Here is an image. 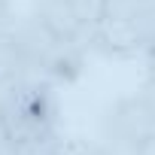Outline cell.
<instances>
[{
    "instance_id": "6da1fadb",
    "label": "cell",
    "mask_w": 155,
    "mask_h": 155,
    "mask_svg": "<svg viewBox=\"0 0 155 155\" xmlns=\"http://www.w3.org/2000/svg\"><path fill=\"white\" fill-rule=\"evenodd\" d=\"M0 119H3L6 137L21 143L25 149L55 140L61 122L55 82L43 76H28V79L3 88L0 91Z\"/></svg>"
},
{
    "instance_id": "7a4b0ae2",
    "label": "cell",
    "mask_w": 155,
    "mask_h": 155,
    "mask_svg": "<svg viewBox=\"0 0 155 155\" xmlns=\"http://www.w3.org/2000/svg\"><path fill=\"white\" fill-rule=\"evenodd\" d=\"M12 34L21 43L34 76H43V79H49V82H64V85L76 82L82 76L88 46L55 34L37 12L15 18Z\"/></svg>"
},
{
    "instance_id": "3957f363",
    "label": "cell",
    "mask_w": 155,
    "mask_h": 155,
    "mask_svg": "<svg viewBox=\"0 0 155 155\" xmlns=\"http://www.w3.org/2000/svg\"><path fill=\"white\" fill-rule=\"evenodd\" d=\"M152 137H155V116L140 91L113 101L101 116V143L119 155H134Z\"/></svg>"
},
{
    "instance_id": "277c9868",
    "label": "cell",
    "mask_w": 155,
    "mask_h": 155,
    "mask_svg": "<svg viewBox=\"0 0 155 155\" xmlns=\"http://www.w3.org/2000/svg\"><path fill=\"white\" fill-rule=\"evenodd\" d=\"M34 12L61 37L67 40H76L91 49V34H94V25L85 21V15L76 9L73 0H37L34 3Z\"/></svg>"
},
{
    "instance_id": "5b68a950",
    "label": "cell",
    "mask_w": 155,
    "mask_h": 155,
    "mask_svg": "<svg viewBox=\"0 0 155 155\" xmlns=\"http://www.w3.org/2000/svg\"><path fill=\"white\" fill-rule=\"evenodd\" d=\"M31 73V64H28V55L21 49V43L15 40L12 28L9 31H0V91L28 79Z\"/></svg>"
},
{
    "instance_id": "8992f818",
    "label": "cell",
    "mask_w": 155,
    "mask_h": 155,
    "mask_svg": "<svg viewBox=\"0 0 155 155\" xmlns=\"http://www.w3.org/2000/svg\"><path fill=\"white\" fill-rule=\"evenodd\" d=\"M131 34L140 55H155V0H143L131 18Z\"/></svg>"
},
{
    "instance_id": "52a82bcc",
    "label": "cell",
    "mask_w": 155,
    "mask_h": 155,
    "mask_svg": "<svg viewBox=\"0 0 155 155\" xmlns=\"http://www.w3.org/2000/svg\"><path fill=\"white\" fill-rule=\"evenodd\" d=\"M28 155H73V146H64V140H49V143H43V146H34V149H28Z\"/></svg>"
},
{
    "instance_id": "ba28073f",
    "label": "cell",
    "mask_w": 155,
    "mask_h": 155,
    "mask_svg": "<svg viewBox=\"0 0 155 155\" xmlns=\"http://www.w3.org/2000/svg\"><path fill=\"white\" fill-rule=\"evenodd\" d=\"M140 94H143V101L149 104V110L155 116V61H149V73H146V82H143Z\"/></svg>"
},
{
    "instance_id": "9c48e42d",
    "label": "cell",
    "mask_w": 155,
    "mask_h": 155,
    "mask_svg": "<svg viewBox=\"0 0 155 155\" xmlns=\"http://www.w3.org/2000/svg\"><path fill=\"white\" fill-rule=\"evenodd\" d=\"M73 155H119V152H113L110 146H104V143H79V146H73Z\"/></svg>"
},
{
    "instance_id": "30bf717a",
    "label": "cell",
    "mask_w": 155,
    "mask_h": 155,
    "mask_svg": "<svg viewBox=\"0 0 155 155\" xmlns=\"http://www.w3.org/2000/svg\"><path fill=\"white\" fill-rule=\"evenodd\" d=\"M0 155H28V149L21 143H15L12 137H3L0 140Z\"/></svg>"
},
{
    "instance_id": "8fae6325",
    "label": "cell",
    "mask_w": 155,
    "mask_h": 155,
    "mask_svg": "<svg viewBox=\"0 0 155 155\" xmlns=\"http://www.w3.org/2000/svg\"><path fill=\"white\" fill-rule=\"evenodd\" d=\"M15 25V18H12V3L9 0H0V31H9Z\"/></svg>"
},
{
    "instance_id": "7c38bea8",
    "label": "cell",
    "mask_w": 155,
    "mask_h": 155,
    "mask_svg": "<svg viewBox=\"0 0 155 155\" xmlns=\"http://www.w3.org/2000/svg\"><path fill=\"white\" fill-rule=\"evenodd\" d=\"M134 155H155V137H152V140H149L146 146H140V149H137Z\"/></svg>"
},
{
    "instance_id": "4fadbf2b",
    "label": "cell",
    "mask_w": 155,
    "mask_h": 155,
    "mask_svg": "<svg viewBox=\"0 0 155 155\" xmlns=\"http://www.w3.org/2000/svg\"><path fill=\"white\" fill-rule=\"evenodd\" d=\"M6 137V128H3V119H0V140H3Z\"/></svg>"
},
{
    "instance_id": "5bb4252c",
    "label": "cell",
    "mask_w": 155,
    "mask_h": 155,
    "mask_svg": "<svg viewBox=\"0 0 155 155\" xmlns=\"http://www.w3.org/2000/svg\"><path fill=\"white\" fill-rule=\"evenodd\" d=\"M149 61H155V55H149Z\"/></svg>"
}]
</instances>
